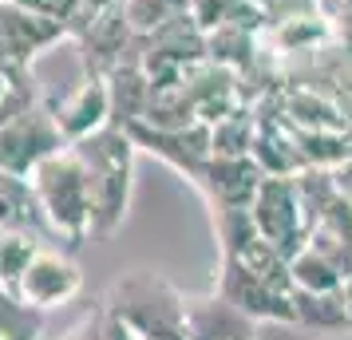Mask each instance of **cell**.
I'll use <instances>...</instances> for the list:
<instances>
[{
    "instance_id": "cell-13",
    "label": "cell",
    "mask_w": 352,
    "mask_h": 340,
    "mask_svg": "<svg viewBox=\"0 0 352 340\" xmlns=\"http://www.w3.org/2000/svg\"><path fill=\"white\" fill-rule=\"evenodd\" d=\"M186 328L190 340H254L257 321L210 289L206 297H186Z\"/></svg>"
},
{
    "instance_id": "cell-16",
    "label": "cell",
    "mask_w": 352,
    "mask_h": 340,
    "mask_svg": "<svg viewBox=\"0 0 352 340\" xmlns=\"http://www.w3.org/2000/svg\"><path fill=\"white\" fill-rule=\"evenodd\" d=\"M44 214L36 202V190L28 174H12V170H0V229H32L40 234Z\"/></svg>"
},
{
    "instance_id": "cell-24",
    "label": "cell",
    "mask_w": 352,
    "mask_h": 340,
    "mask_svg": "<svg viewBox=\"0 0 352 340\" xmlns=\"http://www.w3.org/2000/svg\"><path fill=\"white\" fill-rule=\"evenodd\" d=\"M245 4H250V0H190V16L210 32V28H218V24H230Z\"/></svg>"
},
{
    "instance_id": "cell-25",
    "label": "cell",
    "mask_w": 352,
    "mask_h": 340,
    "mask_svg": "<svg viewBox=\"0 0 352 340\" xmlns=\"http://www.w3.org/2000/svg\"><path fill=\"white\" fill-rule=\"evenodd\" d=\"M16 4H24V8H32V12H40V16H52V20H72L76 16V8H80V0H16Z\"/></svg>"
},
{
    "instance_id": "cell-3",
    "label": "cell",
    "mask_w": 352,
    "mask_h": 340,
    "mask_svg": "<svg viewBox=\"0 0 352 340\" xmlns=\"http://www.w3.org/2000/svg\"><path fill=\"white\" fill-rule=\"evenodd\" d=\"M40 202V214L52 234H60L67 245H80L91 238V182L87 166L76 155V146H64L28 174Z\"/></svg>"
},
{
    "instance_id": "cell-19",
    "label": "cell",
    "mask_w": 352,
    "mask_h": 340,
    "mask_svg": "<svg viewBox=\"0 0 352 340\" xmlns=\"http://www.w3.org/2000/svg\"><path fill=\"white\" fill-rule=\"evenodd\" d=\"M289 273H293V289L324 293V289H340V285H344V273H340L320 249H313L309 242L289 258Z\"/></svg>"
},
{
    "instance_id": "cell-29",
    "label": "cell",
    "mask_w": 352,
    "mask_h": 340,
    "mask_svg": "<svg viewBox=\"0 0 352 340\" xmlns=\"http://www.w3.org/2000/svg\"><path fill=\"white\" fill-rule=\"evenodd\" d=\"M0 4H8V0H0Z\"/></svg>"
},
{
    "instance_id": "cell-26",
    "label": "cell",
    "mask_w": 352,
    "mask_h": 340,
    "mask_svg": "<svg viewBox=\"0 0 352 340\" xmlns=\"http://www.w3.org/2000/svg\"><path fill=\"white\" fill-rule=\"evenodd\" d=\"M333 179H336V194L352 206V159H344L340 166H333Z\"/></svg>"
},
{
    "instance_id": "cell-18",
    "label": "cell",
    "mask_w": 352,
    "mask_h": 340,
    "mask_svg": "<svg viewBox=\"0 0 352 340\" xmlns=\"http://www.w3.org/2000/svg\"><path fill=\"white\" fill-rule=\"evenodd\" d=\"M254 135H257L254 107H238V111H230L226 119L210 123V146H214V155H226V159L250 155L254 150Z\"/></svg>"
},
{
    "instance_id": "cell-28",
    "label": "cell",
    "mask_w": 352,
    "mask_h": 340,
    "mask_svg": "<svg viewBox=\"0 0 352 340\" xmlns=\"http://www.w3.org/2000/svg\"><path fill=\"white\" fill-rule=\"evenodd\" d=\"M340 293H344V301H349V313H352V273L344 277V285H340Z\"/></svg>"
},
{
    "instance_id": "cell-14",
    "label": "cell",
    "mask_w": 352,
    "mask_h": 340,
    "mask_svg": "<svg viewBox=\"0 0 352 340\" xmlns=\"http://www.w3.org/2000/svg\"><path fill=\"white\" fill-rule=\"evenodd\" d=\"M293 313H297V328L320 332V337H344L352 332V313L340 289H293Z\"/></svg>"
},
{
    "instance_id": "cell-12",
    "label": "cell",
    "mask_w": 352,
    "mask_h": 340,
    "mask_svg": "<svg viewBox=\"0 0 352 340\" xmlns=\"http://www.w3.org/2000/svg\"><path fill=\"white\" fill-rule=\"evenodd\" d=\"M261 179H265V170L254 162V155H234V159L214 155L206 162V170H202V179H198V190L206 194L210 206H241V210H250Z\"/></svg>"
},
{
    "instance_id": "cell-21",
    "label": "cell",
    "mask_w": 352,
    "mask_h": 340,
    "mask_svg": "<svg viewBox=\"0 0 352 340\" xmlns=\"http://www.w3.org/2000/svg\"><path fill=\"white\" fill-rule=\"evenodd\" d=\"M44 313L32 308L16 289L0 285V340H40Z\"/></svg>"
},
{
    "instance_id": "cell-1",
    "label": "cell",
    "mask_w": 352,
    "mask_h": 340,
    "mask_svg": "<svg viewBox=\"0 0 352 340\" xmlns=\"http://www.w3.org/2000/svg\"><path fill=\"white\" fill-rule=\"evenodd\" d=\"M76 155L87 166V182H91V234L107 238L123 226L131 206V174H135V139L127 127L107 123L103 131L80 139Z\"/></svg>"
},
{
    "instance_id": "cell-10",
    "label": "cell",
    "mask_w": 352,
    "mask_h": 340,
    "mask_svg": "<svg viewBox=\"0 0 352 340\" xmlns=\"http://www.w3.org/2000/svg\"><path fill=\"white\" fill-rule=\"evenodd\" d=\"M52 115H56V123L64 131L67 143H80L87 135H96L111 123V91H107V80L103 76H87L83 71V80L64 91L60 99H48Z\"/></svg>"
},
{
    "instance_id": "cell-22",
    "label": "cell",
    "mask_w": 352,
    "mask_h": 340,
    "mask_svg": "<svg viewBox=\"0 0 352 340\" xmlns=\"http://www.w3.org/2000/svg\"><path fill=\"white\" fill-rule=\"evenodd\" d=\"M36 253H40V234H32V229H0V285L12 289Z\"/></svg>"
},
{
    "instance_id": "cell-11",
    "label": "cell",
    "mask_w": 352,
    "mask_h": 340,
    "mask_svg": "<svg viewBox=\"0 0 352 340\" xmlns=\"http://www.w3.org/2000/svg\"><path fill=\"white\" fill-rule=\"evenodd\" d=\"M182 91L190 95L198 123H218L230 111L241 107V91H238V71L222 67L214 60H198L182 71Z\"/></svg>"
},
{
    "instance_id": "cell-2",
    "label": "cell",
    "mask_w": 352,
    "mask_h": 340,
    "mask_svg": "<svg viewBox=\"0 0 352 340\" xmlns=\"http://www.w3.org/2000/svg\"><path fill=\"white\" fill-rule=\"evenodd\" d=\"M103 305L127 328L131 340H190L186 297L159 273L131 269V273L115 277Z\"/></svg>"
},
{
    "instance_id": "cell-5",
    "label": "cell",
    "mask_w": 352,
    "mask_h": 340,
    "mask_svg": "<svg viewBox=\"0 0 352 340\" xmlns=\"http://www.w3.org/2000/svg\"><path fill=\"white\" fill-rule=\"evenodd\" d=\"M250 214H254L257 234L270 238L285 258H293L309 242V222H305V210H301V198H297L293 179L265 174L261 186H257L254 202H250Z\"/></svg>"
},
{
    "instance_id": "cell-15",
    "label": "cell",
    "mask_w": 352,
    "mask_h": 340,
    "mask_svg": "<svg viewBox=\"0 0 352 340\" xmlns=\"http://www.w3.org/2000/svg\"><path fill=\"white\" fill-rule=\"evenodd\" d=\"M107 91H111V123L115 127H131L135 119H143L146 99H151V80L139 60L119 64L107 76Z\"/></svg>"
},
{
    "instance_id": "cell-9",
    "label": "cell",
    "mask_w": 352,
    "mask_h": 340,
    "mask_svg": "<svg viewBox=\"0 0 352 340\" xmlns=\"http://www.w3.org/2000/svg\"><path fill=\"white\" fill-rule=\"evenodd\" d=\"M12 289H16L32 308L48 313V308H60V305H67V301L80 297L83 269L67 258V253L52 249V245H40V253L28 261V269L20 273V281Z\"/></svg>"
},
{
    "instance_id": "cell-7",
    "label": "cell",
    "mask_w": 352,
    "mask_h": 340,
    "mask_svg": "<svg viewBox=\"0 0 352 340\" xmlns=\"http://www.w3.org/2000/svg\"><path fill=\"white\" fill-rule=\"evenodd\" d=\"M214 293H222L230 305H238L245 317H254L257 324H297L293 313V293L273 289L270 281H261L250 273L238 258H218V273H214Z\"/></svg>"
},
{
    "instance_id": "cell-6",
    "label": "cell",
    "mask_w": 352,
    "mask_h": 340,
    "mask_svg": "<svg viewBox=\"0 0 352 340\" xmlns=\"http://www.w3.org/2000/svg\"><path fill=\"white\" fill-rule=\"evenodd\" d=\"M127 135L135 139L139 150L162 159L166 166H175L182 179H190L198 186L206 162L214 159V146H210V123H190V127H151L143 119H135L127 127Z\"/></svg>"
},
{
    "instance_id": "cell-23",
    "label": "cell",
    "mask_w": 352,
    "mask_h": 340,
    "mask_svg": "<svg viewBox=\"0 0 352 340\" xmlns=\"http://www.w3.org/2000/svg\"><path fill=\"white\" fill-rule=\"evenodd\" d=\"M67 340H131V337H127V328L111 317V308L103 305V308H96V317H87L83 324H76L67 332Z\"/></svg>"
},
{
    "instance_id": "cell-17",
    "label": "cell",
    "mask_w": 352,
    "mask_h": 340,
    "mask_svg": "<svg viewBox=\"0 0 352 340\" xmlns=\"http://www.w3.org/2000/svg\"><path fill=\"white\" fill-rule=\"evenodd\" d=\"M257 52H261V32L245 28V24H218L206 32V60L222 67L241 71L257 60Z\"/></svg>"
},
{
    "instance_id": "cell-27",
    "label": "cell",
    "mask_w": 352,
    "mask_h": 340,
    "mask_svg": "<svg viewBox=\"0 0 352 340\" xmlns=\"http://www.w3.org/2000/svg\"><path fill=\"white\" fill-rule=\"evenodd\" d=\"M24 80H28V76H24ZM16 83H20V80H12V76H4V71H0V103L8 99V91H12Z\"/></svg>"
},
{
    "instance_id": "cell-4",
    "label": "cell",
    "mask_w": 352,
    "mask_h": 340,
    "mask_svg": "<svg viewBox=\"0 0 352 340\" xmlns=\"http://www.w3.org/2000/svg\"><path fill=\"white\" fill-rule=\"evenodd\" d=\"M72 146L64 139V131L52 115L48 99H36L24 111H16L4 127H0V170H12V174H32L40 162Z\"/></svg>"
},
{
    "instance_id": "cell-8",
    "label": "cell",
    "mask_w": 352,
    "mask_h": 340,
    "mask_svg": "<svg viewBox=\"0 0 352 340\" xmlns=\"http://www.w3.org/2000/svg\"><path fill=\"white\" fill-rule=\"evenodd\" d=\"M67 36V24L64 20H52V16H40L32 8H24L16 0L0 4V56L12 76H28V64L36 56L52 44H60Z\"/></svg>"
},
{
    "instance_id": "cell-20",
    "label": "cell",
    "mask_w": 352,
    "mask_h": 340,
    "mask_svg": "<svg viewBox=\"0 0 352 340\" xmlns=\"http://www.w3.org/2000/svg\"><path fill=\"white\" fill-rule=\"evenodd\" d=\"M234 258H238L241 265L250 269V273H257L261 281H270L273 289L293 293V273H289V258L270 242V238H261V234H257L254 242L245 245L241 253H234Z\"/></svg>"
}]
</instances>
